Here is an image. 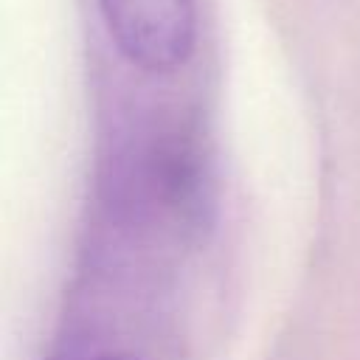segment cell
<instances>
[{
	"mask_svg": "<svg viewBox=\"0 0 360 360\" xmlns=\"http://www.w3.org/2000/svg\"><path fill=\"white\" fill-rule=\"evenodd\" d=\"M110 37L138 68L166 73L194 48V0H98Z\"/></svg>",
	"mask_w": 360,
	"mask_h": 360,
	"instance_id": "1",
	"label": "cell"
},
{
	"mask_svg": "<svg viewBox=\"0 0 360 360\" xmlns=\"http://www.w3.org/2000/svg\"><path fill=\"white\" fill-rule=\"evenodd\" d=\"M84 360H135V357H129V354H93Z\"/></svg>",
	"mask_w": 360,
	"mask_h": 360,
	"instance_id": "2",
	"label": "cell"
}]
</instances>
